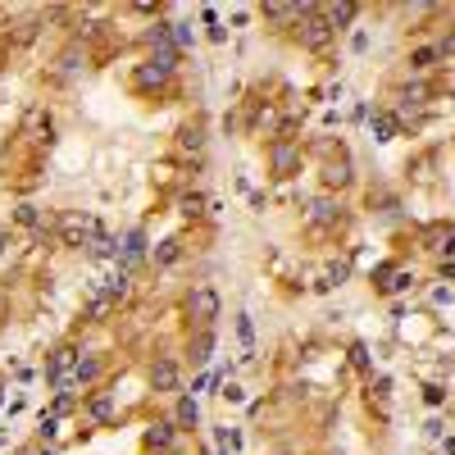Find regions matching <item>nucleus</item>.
Listing matches in <instances>:
<instances>
[{"instance_id":"f257e3e1","label":"nucleus","mask_w":455,"mask_h":455,"mask_svg":"<svg viewBox=\"0 0 455 455\" xmlns=\"http://www.w3.org/2000/svg\"><path fill=\"white\" fill-rule=\"evenodd\" d=\"M187 315H192L201 328H210L219 319V292L214 287H196V292L187 296Z\"/></svg>"},{"instance_id":"f03ea898","label":"nucleus","mask_w":455,"mask_h":455,"mask_svg":"<svg viewBox=\"0 0 455 455\" xmlns=\"http://www.w3.org/2000/svg\"><path fill=\"white\" fill-rule=\"evenodd\" d=\"M301 41L310 46V50H324V46L333 41V28H328V19L315 10V5H310V14L301 19Z\"/></svg>"},{"instance_id":"7ed1b4c3","label":"nucleus","mask_w":455,"mask_h":455,"mask_svg":"<svg viewBox=\"0 0 455 455\" xmlns=\"http://www.w3.org/2000/svg\"><path fill=\"white\" fill-rule=\"evenodd\" d=\"M141 260H146V232H141V228H132L128 237H123V273L137 269Z\"/></svg>"},{"instance_id":"20e7f679","label":"nucleus","mask_w":455,"mask_h":455,"mask_svg":"<svg viewBox=\"0 0 455 455\" xmlns=\"http://www.w3.org/2000/svg\"><path fill=\"white\" fill-rule=\"evenodd\" d=\"M59 232H64V246H82L87 237H96V223L73 214V219H64V228H59Z\"/></svg>"},{"instance_id":"39448f33","label":"nucleus","mask_w":455,"mask_h":455,"mask_svg":"<svg viewBox=\"0 0 455 455\" xmlns=\"http://www.w3.org/2000/svg\"><path fill=\"white\" fill-rule=\"evenodd\" d=\"M151 387L155 391H174L178 387V364L174 360H160V364L151 369Z\"/></svg>"},{"instance_id":"423d86ee","label":"nucleus","mask_w":455,"mask_h":455,"mask_svg":"<svg viewBox=\"0 0 455 455\" xmlns=\"http://www.w3.org/2000/svg\"><path fill=\"white\" fill-rule=\"evenodd\" d=\"M73 355H77V351H59V355H55L50 360V382H59V387H64V382H68V369H73Z\"/></svg>"},{"instance_id":"0eeeda50","label":"nucleus","mask_w":455,"mask_h":455,"mask_svg":"<svg viewBox=\"0 0 455 455\" xmlns=\"http://www.w3.org/2000/svg\"><path fill=\"white\" fill-rule=\"evenodd\" d=\"M174 442V423H151V428H146V446H169Z\"/></svg>"},{"instance_id":"6e6552de","label":"nucleus","mask_w":455,"mask_h":455,"mask_svg":"<svg viewBox=\"0 0 455 455\" xmlns=\"http://www.w3.org/2000/svg\"><path fill=\"white\" fill-rule=\"evenodd\" d=\"M324 19H328V28H346V23L355 19V5H328Z\"/></svg>"},{"instance_id":"1a4fd4ad","label":"nucleus","mask_w":455,"mask_h":455,"mask_svg":"<svg viewBox=\"0 0 455 455\" xmlns=\"http://www.w3.org/2000/svg\"><path fill=\"white\" fill-rule=\"evenodd\" d=\"M264 14H269V19H305V14H310V5H264Z\"/></svg>"},{"instance_id":"9d476101","label":"nucleus","mask_w":455,"mask_h":455,"mask_svg":"<svg viewBox=\"0 0 455 455\" xmlns=\"http://www.w3.org/2000/svg\"><path fill=\"white\" fill-rule=\"evenodd\" d=\"M196 419H201L196 396H183V401H178V423H183V428H196Z\"/></svg>"},{"instance_id":"9b49d317","label":"nucleus","mask_w":455,"mask_h":455,"mask_svg":"<svg viewBox=\"0 0 455 455\" xmlns=\"http://www.w3.org/2000/svg\"><path fill=\"white\" fill-rule=\"evenodd\" d=\"M437 59H442V50H437V46H423V50L410 55V64H414V68H433Z\"/></svg>"},{"instance_id":"f8f14e48","label":"nucleus","mask_w":455,"mask_h":455,"mask_svg":"<svg viewBox=\"0 0 455 455\" xmlns=\"http://www.w3.org/2000/svg\"><path fill=\"white\" fill-rule=\"evenodd\" d=\"M96 373H100V364H96V360H77V369H73V378H77V382H91Z\"/></svg>"},{"instance_id":"ddd939ff","label":"nucleus","mask_w":455,"mask_h":455,"mask_svg":"<svg viewBox=\"0 0 455 455\" xmlns=\"http://www.w3.org/2000/svg\"><path fill=\"white\" fill-rule=\"evenodd\" d=\"M237 333H241V346H246V355H250V346H255V328H250V315L237 319Z\"/></svg>"},{"instance_id":"4468645a","label":"nucleus","mask_w":455,"mask_h":455,"mask_svg":"<svg viewBox=\"0 0 455 455\" xmlns=\"http://www.w3.org/2000/svg\"><path fill=\"white\" fill-rule=\"evenodd\" d=\"M310 219H315V223H333V219H337V210L328 205V201H315V214H310Z\"/></svg>"},{"instance_id":"2eb2a0df","label":"nucleus","mask_w":455,"mask_h":455,"mask_svg":"<svg viewBox=\"0 0 455 455\" xmlns=\"http://www.w3.org/2000/svg\"><path fill=\"white\" fill-rule=\"evenodd\" d=\"M210 351H214V337H210V333H201V337H196V360L205 364V360H210Z\"/></svg>"},{"instance_id":"dca6fc26","label":"nucleus","mask_w":455,"mask_h":455,"mask_svg":"<svg viewBox=\"0 0 455 455\" xmlns=\"http://www.w3.org/2000/svg\"><path fill=\"white\" fill-rule=\"evenodd\" d=\"M91 255H100V260H105V255H114V241L96 232V237H91Z\"/></svg>"},{"instance_id":"f3484780","label":"nucleus","mask_w":455,"mask_h":455,"mask_svg":"<svg viewBox=\"0 0 455 455\" xmlns=\"http://www.w3.org/2000/svg\"><path fill=\"white\" fill-rule=\"evenodd\" d=\"M155 260H160V264H174L178 260V241H164V246L155 250Z\"/></svg>"},{"instance_id":"a211bd4d","label":"nucleus","mask_w":455,"mask_h":455,"mask_svg":"<svg viewBox=\"0 0 455 455\" xmlns=\"http://www.w3.org/2000/svg\"><path fill=\"white\" fill-rule=\"evenodd\" d=\"M373 132H378V141H387L391 132H396V123H391L387 114H382V119H373Z\"/></svg>"},{"instance_id":"6ab92c4d","label":"nucleus","mask_w":455,"mask_h":455,"mask_svg":"<svg viewBox=\"0 0 455 455\" xmlns=\"http://www.w3.org/2000/svg\"><path fill=\"white\" fill-rule=\"evenodd\" d=\"M273 164L287 174V169H292V146H278V151H273Z\"/></svg>"},{"instance_id":"aec40b11","label":"nucleus","mask_w":455,"mask_h":455,"mask_svg":"<svg viewBox=\"0 0 455 455\" xmlns=\"http://www.w3.org/2000/svg\"><path fill=\"white\" fill-rule=\"evenodd\" d=\"M174 41L178 46H192L196 37H192V28H187V23H174Z\"/></svg>"},{"instance_id":"412c9836","label":"nucleus","mask_w":455,"mask_h":455,"mask_svg":"<svg viewBox=\"0 0 455 455\" xmlns=\"http://www.w3.org/2000/svg\"><path fill=\"white\" fill-rule=\"evenodd\" d=\"M109 410H114V405H109V396H100V401L91 405V414H96V419H109Z\"/></svg>"},{"instance_id":"4be33fe9","label":"nucleus","mask_w":455,"mask_h":455,"mask_svg":"<svg viewBox=\"0 0 455 455\" xmlns=\"http://www.w3.org/2000/svg\"><path fill=\"white\" fill-rule=\"evenodd\" d=\"M0 250H5V232H0Z\"/></svg>"},{"instance_id":"5701e85b","label":"nucleus","mask_w":455,"mask_h":455,"mask_svg":"<svg viewBox=\"0 0 455 455\" xmlns=\"http://www.w3.org/2000/svg\"><path fill=\"white\" fill-rule=\"evenodd\" d=\"M46 455H55V451H46Z\"/></svg>"}]
</instances>
